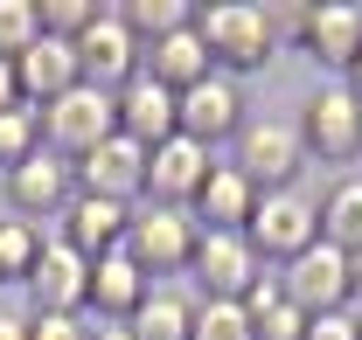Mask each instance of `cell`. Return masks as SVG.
<instances>
[{
	"instance_id": "cell-1",
	"label": "cell",
	"mask_w": 362,
	"mask_h": 340,
	"mask_svg": "<svg viewBox=\"0 0 362 340\" xmlns=\"http://www.w3.org/2000/svg\"><path fill=\"white\" fill-rule=\"evenodd\" d=\"M195 28L216 56L223 77H251L279 56V35H272V7H251V0H223V7H195Z\"/></svg>"
},
{
	"instance_id": "cell-2",
	"label": "cell",
	"mask_w": 362,
	"mask_h": 340,
	"mask_svg": "<svg viewBox=\"0 0 362 340\" xmlns=\"http://www.w3.org/2000/svg\"><path fill=\"white\" fill-rule=\"evenodd\" d=\"M230 167L244 174L258 195H286V188H300V174H307L300 126H286V119H251V126L230 139Z\"/></svg>"
},
{
	"instance_id": "cell-3",
	"label": "cell",
	"mask_w": 362,
	"mask_h": 340,
	"mask_svg": "<svg viewBox=\"0 0 362 340\" xmlns=\"http://www.w3.org/2000/svg\"><path fill=\"white\" fill-rule=\"evenodd\" d=\"M293 126H300L307 160H327V167L362 160V104H356V90H349V84H314Z\"/></svg>"
},
{
	"instance_id": "cell-4",
	"label": "cell",
	"mask_w": 362,
	"mask_h": 340,
	"mask_svg": "<svg viewBox=\"0 0 362 340\" xmlns=\"http://www.w3.org/2000/svg\"><path fill=\"white\" fill-rule=\"evenodd\" d=\"M112 132H119V97L98 90V84H77V90H63L56 104H42V146L63 153L70 167L84 160L90 146H105Z\"/></svg>"
},
{
	"instance_id": "cell-5",
	"label": "cell",
	"mask_w": 362,
	"mask_h": 340,
	"mask_svg": "<svg viewBox=\"0 0 362 340\" xmlns=\"http://www.w3.org/2000/svg\"><path fill=\"white\" fill-rule=\"evenodd\" d=\"M195 243H202V229H195V215H188V209H160V202H139V209H133L126 257H133L146 278H160V271H188V264H195Z\"/></svg>"
},
{
	"instance_id": "cell-6",
	"label": "cell",
	"mask_w": 362,
	"mask_h": 340,
	"mask_svg": "<svg viewBox=\"0 0 362 340\" xmlns=\"http://www.w3.org/2000/svg\"><path fill=\"white\" fill-rule=\"evenodd\" d=\"M279 285H286V298H293L307 320L349 312V305H356V264H349V250H334V243H314V250H300L279 271Z\"/></svg>"
},
{
	"instance_id": "cell-7",
	"label": "cell",
	"mask_w": 362,
	"mask_h": 340,
	"mask_svg": "<svg viewBox=\"0 0 362 340\" xmlns=\"http://www.w3.org/2000/svg\"><path fill=\"white\" fill-rule=\"evenodd\" d=\"M251 250L265 257V264H293L300 250H314L320 243V202L314 195H300V188H286V195H258V215H251Z\"/></svg>"
},
{
	"instance_id": "cell-8",
	"label": "cell",
	"mask_w": 362,
	"mask_h": 340,
	"mask_svg": "<svg viewBox=\"0 0 362 340\" xmlns=\"http://www.w3.org/2000/svg\"><path fill=\"white\" fill-rule=\"evenodd\" d=\"M77 63H84V84H98V90L119 97V90L146 70V49H139V35L119 21V7H105L84 35H77Z\"/></svg>"
},
{
	"instance_id": "cell-9",
	"label": "cell",
	"mask_w": 362,
	"mask_h": 340,
	"mask_svg": "<svg viewBox=\"0 0 362 340\" xmlns=\"http://www.w3.org/2000/svg\"><path fill=\"white\" fill-rule=\"evenodd\" d=\"M146 146L139 139H126V132H112L105 146H90L84 160H77V188L84 195H105V202H126V209H139L146 202Z\"/></svg>"
},
{
	"instance_id": "cell-10",
	"label": "cell",
	"mask_w": 362,
	"mask_h": 340,
	"mask_svg": "<svg viewBox=\"0 0 362 340\" xmlns=\"http://www.w3.org/2000/svg\"><path fill=\"white\" fill-rule=\"evenodd\" d=\"M251 126V111H244V84L237 77H202L195 90H181V132L195 139V146H223V139H237V132Z\"/></svg>"
},
{
	"instance_id": "cell-11",
	"label": "cell",
	"mask_w": 362,
	"mask_h": 340,
	"mask_svg": "<svg viewBox=\"0 0 362 340\" xmlns=\"http://www.w3.org/2000/svg\"><path fill=\"white\" fill-rule=\"evenodd\" d=\"M188 271L202 278V298H230V305H244L251 285L265 278V257L251 250V236H209V229H202Z\"/></svg>"
},
{
	"instance_id": "cell-12",
	"label": "cell",
	"mask_w": 362,
	"mask_h": 340,
	"mask_svg": "<svg viewBox=\"0 0 362 340\" xmlns=\"http://www.w3.org/2000/svg\"><path fill=\"white\" fill-rule=\"evenodd\" d=\"M209 167H216V153H209V146H195L188 132L160 139V146H153V160H146V202H160V209H188V202L202 195Z\"/></svg>"
},
{
	"instance_id": "cell-13",
	"label": "cell",
	"mask_w": 362,
	"mask_h": 340,
	"mask_svg": "<svg viewBox=\"0 0 362 340\" xmlns=\"http://www.w3.org/2000/svg\"><path fill=\"white\" fill-rule=\"evenodd\" d=\"M28 312H90V257L70 250L63 236L42 243V264L28 271Z\"/></svg>"
},
{
	"instance_id": "cell-14",
	"label": "cell",
	"mask_w": 362,
	"mask_h": 340,
	"mask_svg": "<svg viewBox=\"0 0 362 340\" xmlns=\"http://www.w3.org/2000/svg\"><path fill=\"white\" fill-rule=\"evenodd\" d=\"M70 195H77V167H70L63 153H49V146L7 174V209L28 215V222H35V215H63Z\"/></svg>"
},
{
	"instance_id": "cell-15",
	"label": "cell",
	"mask_w": 362,
	"mask_h": 340,
	"mask_svg": "<svg viewBox=\"0 0 362 340\" xmlns=\"http://www.w3.org/2000/svg\"><path fill=\"white\" fill-rule=\"evenodd\" d=\"M126 229H133V209H126V202H105V195H84V188H77L70 209H63V229H56V236L98 264V257L126 250Z\"/></svg>"
},
{
	"instance_id": "cell-16",
	"label": "cell",
	"mask_w": 362,
	"mask_h": 340,
	"mask_svg": "<svg viewBox=\"0 0 362 340\" xmlns=\"http://www.w3.org/2000/svg\"><path fill=\"white\" fill-rule=\"evenodd\" d=\"M14 84H21V104H28V111L56 104L63 90H77V84H84L77 42H56V35H42L35 49H21V56H14Z\"/></svg>"
},
{
	"instance_id": "cell-17",
	"label": "cell",
	"mask_w": 362,
	"mask_h": 340,
	"mask_svg": "<svg viewBox=\"0 0 362 340\" xmlns=\"http://www.w3.org/2000/svg\"><path fill=\"white\" fill-rule=\"evenodd\" d=\"M188 215H195V229H209V236H244L251 215H258V188L230 167V160H216L209 181H202V195L188 202Z\"/></svg>"
},
{
	"instance_id": "cell-18",
	"label": "cell",
	"mask_w": 362,
	"mask_h": 340,
	"mask_svg": "<svg viewBox=\"0 0 362 340\" xmlns=\"http://www.w3.org/2000/svg\"><path fill=\"white\" fill-rule=\"evenodd\" d=\"M119 132H126V139H139V146L153 153L160 139H175V132H181V97L139 70L133 84L119 90Z\"/></svg>"
},
{
	"instance_id": "cell-19",
	"label": "cell",
	"mask_w": 362,
	"mask_h": 340,
	"mask_svg": "<svg viewBox=\"0 0 362 340\" xmlns=\"http://www.w3.org/2000/svg\"><path fill=\"white\" fill-rule=\"evenodd\" d=\"M300 49L314 56L320 70H356L362 56V7H349V0H334V7H307V35H300Z\"/></svg>"
},
{
	"instance_id": "cell-20",
	"label": "cell",
	"mask_w": 362,
	"mask_h": 340,
	"mask_svg": "<svg viewBox=\"0 0 362 340\" xmlns=\"http://www.w3.org/2000/svg\"><path fill=\"white\" fill-rule=\"evenodd\" d=\"M146 77L168 84L175 97H181V90H195L202 77H216V56H209V42H202V28L188 21V28H175V35L146 42Z\"/></svg>"
},
{
	"instance_id": "cell-21",
	"label": "cell",
	"mask_w": 362,
	"mask_h": 340,
	"mask_svg": "<svg viewBox=\"0 0 362 340\" xmlns=\"http://www.w3.org/2000/svg\"><path fill=\"white\" fill-rule=\"evenodd\" d=\"M153 292V278L139 271L126 250H112V257H98L90 264V320H112V327H126L139 312V298Z\"/></svg>"
},
{
	"instance_id": "cell-22",
	"label": "cell",
	"mask_w": 362,
	"mask_h": 340,
	"mask_svg": "<svg viewBox=\"0 0 362 340\" xmlns=\"http://www.w3.org/2000/svg\"><path fill=\"white\" fill-rule=\"evenodd\" d=\"M244 312H251V334H258V340H307V312H300V305L286 298L279 271H265V278L251 285Z\"/></svg>"
},
{
	"instance_id": "cell-23",
	"label": "cell",
	"mask_w": 362,
	"mask_h": 340,
	"mask_svg": "<svg viewBox=\"0 0 362 340\" xmlns=\"http://www.w3.org/2000/svg\"><path fill=\"white\" fill-rule=\"evenodd\" d=\"M188 327H195V298L168 292V285H153V292L139 298V312L126 320L133 340H188Z\"/></svg>"
},
{
	"instance_id": "cell-24",
	"label": "cell",
	"mask_w": 362,
	"mask_h": 340,
	"mask_svg": "<svg viewBox=\"0 0 362 340\" xmlns=\"http://www.w3.org/2000/svg\"><path fill=\"white\" fill-rule=\"evenodd\" d=\"M320 243L362 257V174H349V181L327 188V202H320Z\"/></svg>"
},
{
	"instance_id": "cell-25",
	"label": "cell",
	"mask_w": 362,
	"mask_h": 340,
	"mask_svg": "<svg viewBox=\"0 0 362 340\" xmlns=\"http://www.w3.org/2000/svg\"><path fill=\"white\" fill-rule=\"evenodd\" d=\"M42 222H28V215H0V292L7 285H28V271L42 264Z\"/></svg>"
},
{
	"instance_id": "cell-26",
	"label": "cell",
	"mask_w": 362,
	"mask_h": 340,
	"mask_svg": "<svg viewBox=\"0 0 362 340\" xmlns=\"http://www.w3.org/2000/svg\"><path fill=\"white\" fill-rule=\"evenodd\" d=\"M119 21H126V28L139 35V49H146V42H160V35H175V28H188L195 7H188V0H126Z\"/></svg>"
},
{
	"instance_id": "cell-27",
	"label": "cell",
	"mask_w": 362,
	"mask_h": 340,
	"mask_svg": "<svg viewBox=\"0 0 362 340\" xmlns=\"http://www.w3.org/2000/svg\"><path fill=\"white\" fill-rule=\"evenodd\" d=\"M35 153H42V111H28V104L0 111V174H14L21 160H35Z\"/></svg>"
},
{
	"instance_id": "cell-28",
	"label": "cell",
	"mask_w": 362,
	"mask_h": 340,
	"mask_svg": "<svg viewBox=\"0 0 362 340\" xmlns=\"http://www.w3.org/2000/svg\"><path fill=\"white\" fill-rule=\"evenodd\" d=\"M188 340H258V334H251V312H244V305H230V298H195Z\"/></svg>"
},
{
	"instance_id": "cell-29",
	"label": "cell",
	"mask_w": 362,
	"mask_h": 340,
	"mask_svg": "<svg viewBox=\"0 0 362 340\" xmlns=\"http://www.w3.org/2000/svg\"><path fill=\"white\" fill-rule=\"evenodd\" d=\"M42 42V7L35 0H0V56L14 63L21 49Z\"/></svg>"
},
{
	"instance_id": "cell-30",
	"label": "cell",
	"mask_w": 362,
	"mask_h": 340,
	"mask_svg": "<svg viewBox=\"0 0 362 340\" xmlns=\"http://www.w3.org/2000/svg\"><path fill=\"white\" fill-rule=\"evenodd\" d=\"M98 14H105L98 0H42V35H56V42H77Z\"/></svg>"
},
{
	"instance_id": "cell-31",
	"label": "cell",
	"mask_w": 362,
	"mask_h": 340,
	"mask_svg": "<svg viewBox=\"0 0 362 340\" xmlns=\"http://www.w3.org/2000/svg\"><path fill=\"white\" fill-rule=\"evenodd\" d=\"M28 340H90V312H28Z\"/></svg>"
},
{
	"instance_id": "cell-32",
	"label": "cell",
	"mask_w": 362,
	"mask_h": 340,
	"mask_svg": "<svg viewBox=\"0 0 362 340\" xmlns=\"http://www.w3.org/2000/svg\"><path fill=\"white\" fill-rule=\"evenodd\" d=\"M307 340H356V312H320V320H307Z\"/></svg>"
},
{
	"instance_id": "cell-33",
	"label": "cell",
	"mask_w": 362,
	"mask_h": 340,
	"mask_svg": "<svg viewBox=\"0 0 362 340\" xmlns=\"http://www.w3.org/2000/svg\"><path fill=\"white\" fill-rule=\"evenodd\" d=\"M14 104H21V84H14V63L0 56V111H14Z\"/></svg>"
},
{
	"instance_id": "cell-34",
	"label": "cell",
	"mask_w": 362,
	"mask_h": 340,
	"mask_svg": "<svg viewBox=\"0 0 362 340\" xmlns=\"http://www.w3.org/2000/svg\"><path fill=\"white\" fill-rule=\"evenodd\" d=\"M0 340H28V312H14V305H0Z\"/></svg>"
},
{
	"instance_id": "cell-35",
	"label": "cell",
	"mask_w": 362,
	"mask_h": 340,
	"mask_svg": "<svg viewBox=\"0 0 362 340\" xmlns=\"http://www.w3.org/2000/svg\"><path fill=\"white\" fill-rule=\"evenodd\" d=\"M90 340H133L126 327H112V320H90Z\"/></svg>"
},
{
	"instance_id": "cell-36",
	"label": "cell",
	"mask_w": 362,
	"mask_h": 340,
	"mask_svg": "<svg viewBox=\"0 0 362 340\" xmlns=\"http://www.w3.org/2000/svg\"><path fill=\"white\" fill-rule=\"evenodd\" d=\"M341 84L356 90V104H362V56H356V70H349V77H341Z\"/></svg>"
},
{
	"instance_id": "cell-37",
	"label": "cell",
	"mask_w": 362,
	"mask_h": 340,
	"mask_svg": "<svg viewBox=\"0 0 362 340\" xmlns=\"http://www.w3.org/2000/svg\"><path fill=\"white\" fill-rule=\"evenodd\" d=\"M349 264H356V298H362V257H349Z\"/></svg>"
},
{
	"instance_id": "cell-38",
	"label": "cell",
	"mask_w": 362,
	"mask_h": 340,
	"mask_svg": "<svg viewBox=\"0 0 362 340\" xmlns=\"http://www.w3.org/2000/svg\"><path fill=\"white\" fill-rule=\"evenodd\" d=\"M356 340H362V312H356Z\"/></svg>"
}]
</instances>
